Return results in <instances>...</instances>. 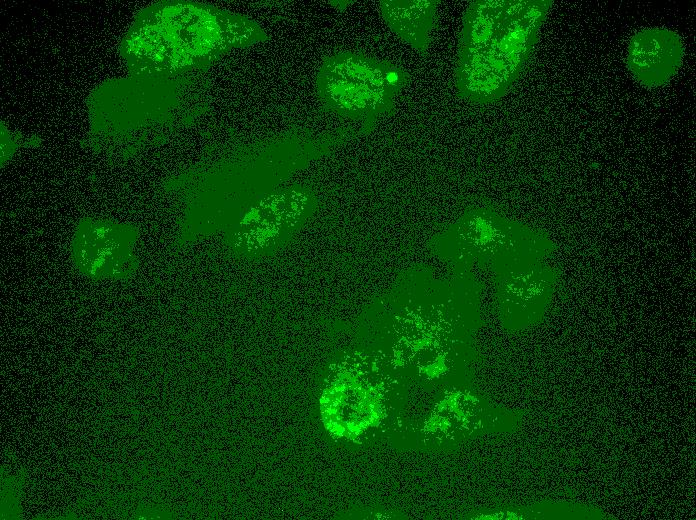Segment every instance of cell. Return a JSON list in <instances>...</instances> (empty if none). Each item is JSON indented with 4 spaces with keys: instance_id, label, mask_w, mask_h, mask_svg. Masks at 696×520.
Segmentation results:
<instances>
[{
    "instance_id": "obj_1",
    "label": "cell",
    "mask_w": 696,
    "mask_h": 520,
    "mask_svg": "<svg viewBox=\"0 0 696 520\" xmlns=\"http://www.w3.org/2000/svg\"><path fill=\"white\" fill-rule=\"evenodd\" d=\"M553 0H474L464 11L454 68L462 100L500 101L528 69Z\"/></svg>"
},
{
    "instance_id": "obj_2",
    "label": "cell",
    "mask_w": 696,
    "mask_h": 520,
    "mask_svg": "<svg viewBox=\"0 0 696 520\" xmlns=\"http://www.w3.org/2000/svg\"><path fill=\"white\" fill-rule=\"evenodd\" d=\"M132 54L156 74L207 66L233 49L267 40L253 19L194 1H163L149 8L131 35Z\"/></svg>"
},
{
    "instance_id": "obj_3",
    "label": "cell",
    "mask_w": 696,
    "mask_h": 520,
    "mask_svg": "<svg viewBox=\"0 0 696 520\" xmlns=\"http://www.w3.org/2000/svg\"><path fill=\"white\" fill-rule=\"evenodd\" d=\"M409 81L405 69L387 60L362 52L341 51L322 61L316 76V92L328 111L373 124L393 113Z\"/></svg>"
},
{
    "instance_id": "obj_4",
    "label": "cell",
    "mask_w": 696,
    "mask_h": 520,
    "mask_svg": "<svg viewBox=\"0 0 696 520\" xmlns=\"http://www.w3.org/2000/svg\"><path fill=\"white\" fill-rule=\"evenodd\" d=\"M393 379L382 364L346 367L324 389L321 411L325 426L348 439L367 435L386 420L391 410Z\"/></svg>"
},
{
    "instance_id": "obj_5",
    "label": "cell",
    "mask_w": 696,
    "mask_h": 520,
    "mask_svg": "<svg viewBox=\"0 0 696 520\" xmlns=\"http://www.w3.org/2000/svg\"><path fill=\"white\" fill-rule=\"evenodd\" d=\"M393 343L394 363L422 373L444 372L452 364L456 340L452 312L441 300H410L398 312Z\"/></svg>"
},
{
    "instance_id": "obj_6",
    "label": "cell",
    "mask_w": 696,
    "mask_h": 520,
    "mask_svg": "<svg viewBox=\"0 0 696 520\" xmlns=\"http://www.w3.org/2000/svg\"><path fill=\"white\" fill-rule=\"evenodd\" d=\"M684 56L685 45L679 33L666 27H647L631 36L625 65L639 85L656 89L677 75Z\"/></svg>"
},
{
    "instance_id": "obj_7",
    "label": "cell",
    "mask_w": 696,
    "mask_h": 520,
    "mask_svg": "<svg viewBox=\"0 0 696 520\" xmlns=\"http://www.w3.org/2000/svg\"><path fill=\"white\" fill-rule=\"evenodd\" d=\"M439 1L383 0L380 14L389 29L419 54L425 56L439 21Z\"/></svg>"
},
{
    "instance_id": "obj_8",
    "label": "cell",
    "mask_w": 696,
    "mask_h": 520,
    "mask_svg": "<svg viewBox=\"0 0 696 520\" xmlns=\"http://www.w3.org/2000/svg\"><path fill=\"white\" fill-rule=\"evenodd\" d=\"M94 230L93 234L81 233L74 243L76 264L89 276H123L133 261L131 240L122 239L109 227Z\"/></svg>"
}]
</instances>
